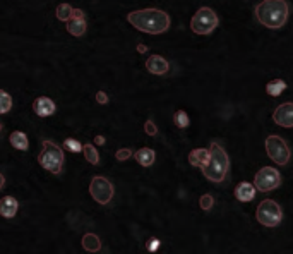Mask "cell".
<instances>
[{"label": "cell", "instance_id": "7c38bea8", "mask_svg": "<svg viewBox=\"0 0 293 254\" xmlns=\"http://www.w3.org/2000/svg\"><path fill=\"white\" fill-rule=\"evenodd\" d=\"M146 69L149 70L154 76H165L170 70V64L165 57L161 55H151L148 60H146Z\"/></svg>", "mask_w": 293, "mask_h": 254}, {"label": "cell", "instance_id": "3957f363", "mask_svg": "<svg viewBox=\"0 0 293 254\" xmlns=\"http://www.w3.org/2000/svg\"><path fill=\"white\" fill-rule=\"evenodd\" d=\"M230 168V158L227 155L223 148L220 144L213 143L211 148H209V160L208 163L203 166V174L208 181L211 182H221L225 181Z\"/></svg>", "mask_w": 293, "mask_h": 254}, {"label": "cell", "instance_id": "5b68a950", "mask_svg": "<svg viewBox=\"0 0 293 254\" xmlns=\"http://www.w3.org/2000/svg\"><path fill=\"white\" fill-rule=\"evenodd\" d=\"M216 26H218V16L209 7H201L190 21V28L196 35L208 36L216 30Z\"/></svg>", "mask_w": 293, "mask_h": 254}, {"label": "cell", "instance_id": "4fadbf2b", "mask_svg": "<svg viewBox=\"0 0 293 254\" xmlns=\"http://www.w3.org/2000/svg\"><path fill=\"white\" fill-rule=\"evenodd\" d=\"M55 110H57L55 103H53V100H50L48 97H40L33 102V112H35L38 117H50V115L55 114Z\"/></svg>", "mask_w": 293, "mask_h": 254}, {"label": "cell", "instance_id": "6da1fadb", "mask_svg": "<svg viewBox=\"0 0 293 254\" xmlns=\"http://www.w3.org/2000/svg\"><path fill=\"white\" fill-rule=\"evenodd\" d=\"M127 21L136 30L148 33V35H161V33L168 31L171 23L170 16L160 9H142L129 12Z\"/></svg>", "mask_w": 293, "mask_h": 254}, {"label": "cell", "instance_id": "f546056e", "mask_svg": "<svg viewBox=\"0 0 293 254\" xmlns=\"http://www.w3.org/2000/svg\"><path fill=\"white\" fill-rule=\"evenodd\" d=\"M160 247V240L158 239H149V242H148V251H156V249Z\"/></svg>", "mask_w": 293, "mask_h": 254}, {"label": "cell", "instance_id": "484cf974", "mask_svg": "<svg viewBox=\"0 0 293 254\" xmlns=\"http://www.w3.org/2000/svg\"><path fill=\"white\" fill-rule=\"evenodd\" d=\"M199 205L204 211H209L213 208V205H215V199H213L211 194H203L199 199Z\"/></svg>", "mask_w": 293, "mask_h": 254}, {"label": "cell", "instance_id": "836d02e7", "mask_svg": "<svg viewBox=\"0 0 293 254\" xmlns=\"http://www.w3.org/2000/svg\"><path fill=\"white\" fill-rule=\"evenodd\" d=\"M0 131H2V124H0Z\"/></svg>", "mask_w": 293, "mask_h": 254}, {"label": "cell", "instance_id": "9a60e30c", "mask_svg": "<svg viewBox=\"0 0 293 254\" xmlns=\"http://www.w3.org/2000/svg\"><path fill=\"white\" fill-rule=\"evenodd\" d=\"M255 191H257L255 186H252L250 182H240V184L235 187V198L242 203H249L254 199Z\"/></svg>", "mask_w": 293, "mask_h": 254}, {"label": "cell", "instance_id": "7a4b0ae2", "mask_svg": "<svg viewBox=\"0 0 293 254\" xmlns=\"http://www.w3.org/2000/svg\"><path fill=\"white\" fill-rule=\"evenodd\" d=\"M290 9L284 0H264L255 7V18L259 23L271 30L283 28L288 19Z\"/></svg>", "mask_w": 293, "mask_h": 254}, {"label": "cell", "instance_id": "4dcf8cb0", "mask_svg": "<svg viewBox=\"0 0 293 254\" xmlns=\"http://www.w3.org/2000/svg\"><path fill=\"white\" fill-rule=\"evenodd\" d=\"M94 143L102 146V144H105V137H103V136H96V137H94Z\"/></svg>", "mask_w": 293, "mask_h": 254}, {"label": "cell", "instance_id": "ac0fdd59", "mask_svg": "<svg viewBox=\"0 0 293 254\" xmlns=\"http://www.w3.org/2000/svg\"><path fill=\"white\" fill-rule=\"evenodd\" d=\"M82 249L87 252H98L102 249V240L94 234H86L82 237Z\"/></svg>", "mask_w": 293, "mask_h": 254}, {"label": "cell", "instance_id": "30bf717a", "mask_svg": "<svg viewBox=\"0 0 293 254\" xmlns=\"http://www.w3.org/2000/svg\"><path fill=\"white\" fill-rule=\"evenodd\" d=\"M86 19H84V12L81 9H74L70 19L67 21V31L72 36H82L86 33Z\"/></svg>", "mask_w": 293, "mask_h": 254}, {"label": "cell", "instance_id": "1f68e13d", "mask_svg": "<svg viewBox=\"0 0 293 254\" xmlns=\"http://www.w3.org/2000/svg\"><path fill=\"white\" fill-rule=\"evenodd\" d=\"M137 52H139V53H146V52H148V48H146V45H137Z\"/></svg>", "mask_w": 293, "mask_h": 254}, {"label": "cell", "instance_id": "ffe728a7", "mask_svg": "<svg viewBox=\"0 0 293 254\" xmlns=\"http://www.w3.org/2000/svg\"><path fill=\"white\" fill-rule=\"evenodd\" d=\"M284 90H286V82L283 79H273L266 84V93L269 97H279Z\"/></svg>", "mask_w": 293, "mask_h": 254}, {"label": "cell", "instance_id": "7402d4cb", "mask_svg": "<svg viewBox=\"0 0 293 254\" xmlns=\"http://www.w3.org/2000/svg\"><path fill=\"white\" fill-rule=\"evenodd\" d=\"M74 12V7L69 6V4H58L57 11H55V16L58 21H64V23H67V21L70 19V16H72Z\"/></svg>", "mask_w": 293, "mask_h": 254}, {"label": "cell", "instance_id": "4316f807", "mask_svg": "<svg viewBox=\"0 0 293 254\" xmlns=\"http://www.w3.org/2000/svg\"><path fill=\"white\" fill-rule=\"evenodd\" d=\"M131 156H132V149H129V148H122V149H119V151L115 153V158L119 161H125V160H129Z\"/></svg>", "mask_w": 293, "mask_h": 254}, {"label": "cell", "instance_id": "f1b7e54d", "mask_svg": "<svg viewBox=\"0 0 293 254\" xmlns=\"http://www.w3.org/2000/svg\"><path fill=\"white\" fill-rule=\"evenodd\" d=\"M96 102H98L100 105H107V103H108V95L105 93V91H98V93H96Z\"/></svg>", "mask_w": 293, "mask_h": 254}, {"label": "cell", "instance_id": "83f0119b", "mask_svg": "<svg viewBox=\"0 0 293 254\" xmlns=\"http://www.w3.org/2000/svg\"><path fill=\"white\" fill-rule=\"evenodd\" d=\"M144 131H146V134H149V136H156V134H158V127H156V124H154L151 119L146 120Z\"/></svg>", "mask_w": 293, "mask_h": 254}, {"label": "cell", "instance_id": "d6a6232c", "mask_svg": "<svg viewBox=\"0 0 293 254\" xmlns=\"http://www.w3.org/2000/svg\"><path fill=\"white\" fill-rule=\"evenodd\" d=\"M4 186H6V177H4L2 174H0V191L4 189Z\"/></svg>", "mask_w": 293, "mask_h": 254}, {"label": "cell", "instance_id": "d4e9b609", "mask_svg": "<svg viewBox=\"0 0 293 254\" xmlns=\"http://www.w3.org/2000/svg\"><path fill=\"white\" fill-rule=\"evenodd\" d=\"M64 146H65V149H69V151L79 153V151H82V146H84V144H81L77 139H72V137H67V139L64 141Z\"/></svg>", "mask_w": 293, "mask_h": 254}, {"label": "cell", "instance_id": "603a6c76", "mask_svg": "<svg viewBox=\"0 0 293 254\" xmlns=\"http://www.w3.org/2000/svg\"><path fill=\"white\" fill-rule=\"evenodd\" d=\"M173 122L178 129H185V127H189L190 120H189V115H187L185 110H177L173 114Z\"/></svg>", "mask_w": 293, "mask_h": 254}, {"label": "cell", "instance_id": "52a82bcc", "mask_svg": "<svg viewBox=\"0 0 293 254\" xmlns=\"http://www.w3.org/2000/svg\"><path fill=\"white\" fill-rule=\"evenodd\" d=\"M266 153L276 165H286L290 161L291 151L288 148L286 141L279 136H267L266 137Z\"/></svg>", "mask_w": 293, "mask_h": 254}, {"label": "cell", "instance_id": "8fae6325", "mask_svg": "<svg viewBox=\"0 0 293 254\" xmlns=\"http://www.w3.org/2000/svg\"><path fill=\"white\" fill-rule=\"evenodd\" d=\"M273 120L281 127H293V103H283L274 110Z\"/></svg>", "mask_w": 293, "mask_h": 254}, {"label": "cell", "instance_id": "8992f818", "mask_svg": "<svg viewBox=\"0 0 293 254\" xmlns=\"http://www.w3.org/2000/svg\"><path fill=\"white\" fill-rule=\"evenodd\" d=\"M255 216H257V222L261 225L274 228V227H278L279 222L283 220V211H281V206L276 201H273V199H264V201L257 206Z\"/></svg>", "mask_w": 293, "mask_h": 254}, {"label": "cell", "instance_id": "e0dca14e", "mask_svg": "<svg viewBox=\"0 0 293 254\" xmlns=\"http://www.w3.org/2000/svg\"><path fill=\"white\" fill-rule=\"evenodd\" d=\"M134 158H136L137 163L142 166H151L154 163V160H156V153H154L151 148H141L136 151Z\"/></svg>", "mask_w": 293, "mask_h": 254}, {"label": "cell", "instance_id": "d6986e66", "mask_svg": "<svg viewBox=\"0 0 293 254\" xmlns=\"http://www.w3.org/2000/svg\"><path fill=\"white\" fill-rule=\"evenodd\" d=\"M9 141H11L12 148L21 149V151H26V149L29 148L28 136L24 134V132H21V131H14V132H12L11 137H9Z\"/></svg>", "mask_w": 293, "mask_h": 254}, {"label": "cell", "instance_id": "277c9868", "mask_svg": "<svg viewBox=\"0 0 293 254\" xmlns=\"http://www.w3.org/2000/svg\"><path fill=\"white\" fill-rule=\"evenodd\" d=\"M38 163L43 166L47 172L60 174L62 165H64V151L53 141H43V149L38 156Z\"/></svg>", "mask_w": 293, "mask_h": 254}, {"label": "cell", "instance_id": "44dd1931", "mask_svg": "<svg viewBox=\"0 0 293 254\" xmlns=\"http://www.w3.org/2000/svg\"><path fill=\"white\" fill-rule=\"evenodd\" d=\"M82 153H84V158L89 161L91 165H98L100 163V155H98V151H96L94 144L86 143L84 146H82Z\"/></svg>", "mask_w": 293, "mask_h": 254}, {"label": "cell", "instance_id": "9c48e42d", "mask_svg": "<svg viewBox=\"0 0 293 254\" xmlns=\"http://www.w3.org/2000/svg\"><path fill=\"white\" fill-rule=\"evenodd\" d=\"M89 194L100 205H108L114 198V186L105 177H93L89 184Z\"/></svg>", "mask_w": 293, "mask_h": 254}, {"label": "cell", "instance_id": "5bb4252c", "mask_svg": "<svg viewBox=\"0 0 293 254\" xmlns=\"http://www.w3.org/2000/svg\"><path fill=\"white\" fill-rule=\"evenodd\" d=\"M18 208H19L18 199L12 198V196H6V198L0 199V215L4 218H14L16 213H18Z\"/></svg>", "mask_w": 293, "mask_h": 254}, {"label": "cell", "instance_id": "2e32d148", "mask_svg": "<svg viewBox=\"0 0 293 254\" xmlns=\"http://www.w3.org/2000/svg\"><path fill=\"white\" fill-rule=\"evenodd\" d=\"M208 160H209V149H206V148L192 149L190 155H189L190 165L192 166H199V168H203V166L208 163Z\"/></svg>", "mask_w": 293, "mask_h": 254}, {"label": "cell", "instance_id": "cb8c5ba5", "mask_svg": "<svg viewBox=\"0 0 293 254\" xmlns=\"http://www.w3.org/2000/svg\"><path fill=\"white\" fill-rule=\"evenodd\" d=\"M12 108V97L7 91L0 90V114H7Z\"/></svg>", "mask_w": 293, "mask_h": 254}, {"label": "cell", "instance_id": "ba28073f", "mask_svg": "<svg viewBox=\"0 0 293 254\" xmlns=\"http://www.w3.org/2000/svg\"><path fill=\"white\" fill-rule=\"evenodd\" d=\"M279 184H281V176H279V172L274 166H264V168H261L255 174L254 186L261 193L274 191L276 187H279Z\"/></svg>", "mask_w": 293, "mask_h": 254}]
</instances>
